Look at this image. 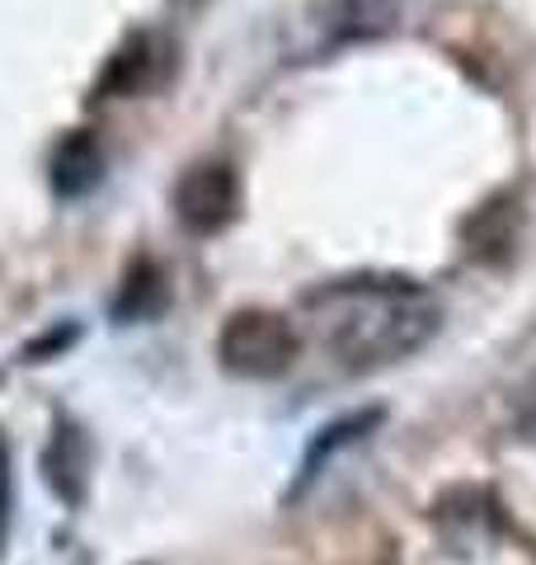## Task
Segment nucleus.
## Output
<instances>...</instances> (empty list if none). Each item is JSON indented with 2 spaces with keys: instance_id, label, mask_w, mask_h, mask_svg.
<instances>
[{
  "instance_id": "obj_1",
  "label": "nucleus",
  "mask_w": 536,
  "mask_h": 565,
  "mask_svg": "<svg viewBox=\"0 0 536 565\" xmlns=\"http://www.w3.org/2000/svg\"><path fill=\"white\" fill-rule=\"evenodd\" d=\"M320 334L344 367H386L419 353L442 326V307L415 282H339L311 297Z\"/></svg>"
},
{
  "instance_id": "obj_2",
  "label": "nucleus",
  "mask_w": 536,
  "mask_h": 565,
  "mask_svg": "<svg viewBox=\"0 0 536 565\" xmlns=\"http://www.w3.org/2000/svg\"><path fill=\"white\" fill-rule=\"evenodd\" d=\"M297 326L278 311H264V307H245L236 311L217 334V359L226 373L249 377V382H264V377H282L288 367L297 363Z\"/></svg>"
},
{
  "instance_id": "obj_3",
  "label": "nucleus",
  "mask_w": 536,
  "mask_h": 565,
  "mask_svg": "<svg viewBox=\"0 0 536 565\" xmlns=\"http://www.w3.org/2000/svg\"><path fill=\"white\" fill-rule=\"evenodd\" d=\"M240 212V174L226 161H199L174 184V217L193 236H217Z\"/></svg>"
},
{
  "instance_id": "obj_4",
  "label": "nucleus",
  "mask_w": 536,
  "mask_h": 565,
  "mask_svg": "<svg viewBox=\"0 0 536 565\" xmlns=\"http://www.w3.org/2000/svg\"><path fill=\"white\" fill-rule=\"evenodd\" d=\"M174 76V43L156 29H137L118 43V52L109 57V66L99 71V95L109 99H137L160 90Z\"/></svg>"
},
{
  "instance_id": "obj_5",
  "label": "nucleus",
  "mask_w": 536,
  "mask_h": 565,
  "mask_svg": "<svg viewBox=\"0 0 536 565\" xmlns=\"http://www.w3.org/2000/svg\"><path fill=\"white\" fill-rule=\"evenodd\" d=\"M104 180V151L95 132H66L57 141V151H52V189L62 193V199H85L89 189H99Z\"/></svg>"
},
{
  "instance_id": "obj_6",
  "label": "nucleus",
  "mask_w": 536,
  "mask_h": 565,
  "mask_svg": "<svg viewBox=\"0 0 536 565\" xmlns=\"http://www.w3.org/2000/svg\"><path fill=\"white\" fill-rule=\"evenodd\" d=\"M517 245V199H490L485 207H475V217L467 222V250L480 264H504Z\"/></svg>"
},
{
  "instance_id": "obj_7",
  "label": "nucleus",
  "mask_w": 536,
  "mask_h": 565,
  "mask_svg": "<svg viewBox=\"0 0 536 565\" xmlns=\"http://www.w3.org/2000/svg\"><path fill=\"white\" fill-rule=\"evenodd\" d=\"M170 307V278L156 259H137L128 274H122V288L114 297V316L118 321H156L160 311Z\"/></svg>"
},
{
  "instance_id": "obj_8",
  "label": "nucleus",
  "mask_w": 536,
  "mask_h": 565,
  "mask_svg": "<svg viewBox=\"0 0 536 565\" xmlns=\"http://www.w3.org/2000/svg\"><path fill=\"white\" fill-rule=\"evenodd\" d=\"M377 424H382V411H377V405H367V411H353V415H344V419L325 424V429L311 438V448H307V462H301V486H307L311 476H320V462H330L339 448L363 444V438L377 429Z\"/></svg>"
},
{
  "instance_id": "obj_9",
  "label": "nucleus",
  "mask_w": 536,
  "mask_h": 565,
  "mask_svg": "<svg viewBox=\"0 0 536 565\" xmlns=\"http://www.w3.org/2000/svg\"><path fill=\"white\" fill-rule=\"evenodd\" d=\"M85 467H89V448H85L81 429L62 424L57 438H52V448H47V481H52V490H57L62 500L76 504L85 494Z\"/></svg>"
},
{
  "instance_id": "obj_10",
  "label": "nucleus",
  "mask_w": 536,
  "mask_h": 565,
  "mask_svg": "<svg viewBox=\"0 0 536 565\" xmlns=\"http://www.w3.org/2000/svg\"><path fill=\"white\" fill-rule=\"evenodd\" d=\"M6 523H10V452L0 444V542H6Z\"/></svg>"
},
{
  "instance_id": "obj_11",
  "label": "nucleus",
  "mask_w": 536,
  "mask_h": 565,
  "mask_svg": "<svg viewBox=\"0 0 536 565\" xmlns=\"http://www.w3.org/2000/svg\"><path fill=\"white\" fill-rule=\"evenodd\" d=\"M174 6H207V0H174Z\"/></svg>"
}]
</instances>
